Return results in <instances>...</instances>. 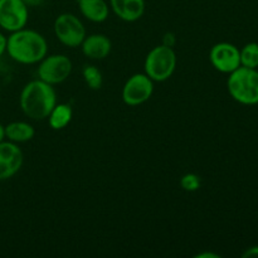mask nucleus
Wrapping results in <instances>:
<instances>
[{
    "instance_id": "obj_18",
    "label": "nucleus",
    "mask_w": 258,
    "mask_h": 258,
    "mask_svg": "<svg viewBox=\"0 0 258 258\" xmlns=\"http://www.w3.org/2000/svg\"><path fill=\"white\" fill-rule=\"evenodd\" d=\"M180 186L183 190L193 193V191L199 190L202 186V179L198 174L196 173H186L180 178Z\"/></svg>"
},
{
    "instance_id": "obj_2",
    "label": "nucleus",
    "mask_w": 258,
    "mask_h": 258,
    "mask_svg": "<svg viewBox=\"0 0 258 258\" xmlns=\"http://www.w3.org/2000/svg\"><path fill=\"white\" fill-rule=\"evenodd\" d=\"M7 52L15 62L35 64L47 55L48 44L40 33L23 28L8 37Z\"/></svg>"
},
{
    "instance_id": "obj_3",
    "label": "nucleus",
    "mask_w": 258,
    "mask_h": 258,
    "mask_svg": "<svg viewBox=\"0 0 258 258\" xmlns=\"http://www.w3.org/2000/svg\"><path fill=\"white\" fill-rule=\"evenodd\" d=\"M227 88L237 102L242 105H258V71L241 66L229 73Z\"/></svg>"
},
{
    "instance_id": "obj_1",
    "label": "nucleus",
    "mask_w": 258,
    "mask_h": 258,
    "mask_svg": "<svg viewBox=\"0 0 258 258\" xmlns=\"http://www.w3.org/2000/svg\"><path fill=\"white\" fill-rule=\"evenodd\" d=\"M19 102L20 108L27 117L42 121L49 116L57 103V93L52 85L38 78L23 87Z\"/></svg>"
},
{
    "instance_id": "obj_19",
    "label": "nucleus",
    "mask_w": 258,
    "mask_h": 258,
    "mask_svg": "<svg viewBox=\"0 0 258 258\" xmlns=\"http://www.w3.org/2000/svg\"><path fill=\"white\" fill-rule=\"evenodd\" d=\"M175 42H176V38L173 33H166V34L164 35V38H163L164 45H168V47L173 48L174 44H175Z\"/></svg>"
},
{
    "instance_id": "obj_13",
    "label": "nucleus",
    "mask_w": 258,
    "mask_h": 258,
    "mask_svg": "<svg viewBox=\"0 0 258 258\" xmlns=\"http://www.w3.org/2000/svg\"><path fill=\"white\" fill-rule=\"evenodd\" d=\"M81 14L92 23L105 22L110 14V8L105 0H78Z\"/></svg>"
},
{
    "instance_id": "obj_11",
    "label": "nucleus",
    "mask_w": 258,
    "mask_h": 258,
    "mask_svg": "<svg viewBox=\"0 0 258 258\" xmlns=\"http://www.w3.org/2000/svg\"><path fill=\"white\" fill-rule=\"evenodd\" d=\"M81 48H82V53L87 58L101 60L108 57L111 49H112V43H111L110 38L98 33V34L86 35Z\"/></svg>"
},
{
    "instance_id": "obj_15",
    "label": "nucleus",
    "mask_w": 258,
    "mask_h": 258,
    "mask_svg": "<svg viewBox=\"0 0 258 258\" xmlns=\"http://www.w3.org/2000/svg\"><path fill=\"white\" fill-rule=\"evenodd\" d=\"M73 117L72 107L67 103H55L53 110L50 111L48 116V122L53 130H62L68 123L71 122Z\"/></svg>"
},
{
    "instance_id": "obj_16",
    "label": "nucleus",
    "mask_w": 258,
    "mask_h": 258,
    "mask_svg": "<svg viewBox=\"0 0 258 258\" xmlns=\"http://www.w3.org/2000/svg\"><path fill=\"white\" fill-rule=\"evenodd\" d=\"M241 66L247 68L258 67V43H248L239 50Z\"/></svg>"
},
{
    "instance_id": "obj_12",
    "label": "nucleus",
    "mask_w": 258,
    "mask_h": 258,
    "mask_svg": "<svg viewBox=\"0 0 258 258\" xmlns=\"http://www.w3.org/2000/svg\"><path fill=\"white\" fill-rule=\"evenodd\" d=\"M110 7L116 17L123 22L133 23L145 13V0H110Z\"/></svg>"
},
{
    "instance_id": "obj_24",
    "label": "nucleus",
    "mask_w": 258,
    "mask_h": 258,
    "mask_svg": "<svg viewBox=\"0 0 258 258\" xmlns=\"http://www.w3.org/2000/svg\"><path fill=\"white\" fill-rule=\"evenodd\" d=\"M5 140V133H4V126L0 123V141Z\"/></svg>"
},
{
    "instance_id": "obj_10",
    "label": "nucleus",
    "mask_w": 258,
    "mask_h": 258,
    "mask_svg": "<svg viewBox=\"0 0 258 258\" xmlns=\"http://www.w3.org/2000/svg\"><path fill=\"white\" fill-rule=\"evenodd\" d=\"M24 161L22 149L9 140L0 141V180H7L20 170Z\"/></svg>"
},
{
    "instance_id": "obj_20",
    "label": "nucleus",
    "mask_w": 258,
    "mask_h": 258,
    "mask_svg": "<svg viewBox=\"0 0 258 258\" xmlns=\"http://www.w3.org/2000/svg\"><path fill=\"white\" fill-rule=\"evenodd\" d=\"M243 258H252V257H258V246H253L247 248L246 251L242 253Z\"/></svg>"
},
{
    "instance_id": "obj_7",
    "label": "nucleus",
    "mask_w": 258,
    "mask_h": 258,
    "mask_svg": "<svg viewBox=\"0 0 258 258\" xmlns=\"http://www.w3.org/2000/svg\"><path fill=\"white\" fill-rule=\"evenodd\" d=\"M154 93V81L146 73L133 75L122 87V101L127 106H140L150 100Z\"/></svg>"
},
{
    "instance_id": "obj_14",
    "label": "nucleus",
    "mask_w": 258,
    "mask_h": 258,
    "mask_svg": "<svg viewBox=\"0 0 258 258\" xmlns=\"http://www.w3.org/2000/svg\"><path fill=\"white\" fill-rule=\"evenodd\" d=\"M5 139L12 143L20 144L30 141L35 135V130L30 123L24 121H13L4 126Z\"/></svg>"
},
{
    "instance_id": "obj_23",
    "label": "nucleus",
    "mask_w": 258,
    "mask_h": 258,
    "mask_svg": "<svg viewBox=\"0 0 258 258\" xmlns=\"http://www.w3.org/2000/svg\"><path fill=\"white\" fill-rule=\"evenodd\" d=\"M27 7H39L44 3V0H23Z\"/></svg>"
},
{
    "instance_id": "obj_8",
    "label": "nucleus",
    "mask_w": 258,
    "mask_h": 258,
    "mask_svg": "<svg viewBox=\"0 0 258 258\" xmlns=\"http://www.w3.org/2000/svg\"><path fill=\"white\" fill-rule=\"evenodd\" d=\"M28 15V7L23 0H0V27L7 32L25 28Z\"/></svg>"
},
{
    "instance_id": "obj_6",
    "label": "nucleus",
    "mask_w": 258,
    "mask_h": 258,
    "mask_svg": "<svg viewBox=\"0 0 258 258\" xmlns=\"http://www.w3.org/2000/svg\"><path fill=\"white\" fill-rule=\"evenodd\" d=\"M72 68V60L67 55H45L38 66V77L52 86L59 85L70 77Z\"/></svg>"
},
{
    "instance_id": "obj_9",
    "label": "nucleus",
    "mask_w": 258,
    "mask_h": 258,
    "mask_svg": "<svg viewBox=\"0 0 258 258\" xmlns=\"http://www.w3.org/2000/svg\"><path fill=\"white\" fill-rule=\"evenodd\" d=\"M209 60L217 71L222 73H232L241 67L239 49L228 42L217 43L209 52Z\"/></svg>"
},
{
    "instance_id": "obj_5",
    "label": "nucleus",
    "mask_w": 258,
    "mask_h": 258,
    "mask_svg": "<svg viewBox=\"0 0 258 258\" xmlns=\"http://www.w3.org/2000/svg\"><path fill=\"white\" fill-rule=\"evenodd\" d=\"M53 29L57 39L70 48L81 47L87 35L83 23L72 13L58 15L53 24Z\"/></svg>"
},
{
    "instance_id": "obj_22",
    "label": "nucleus",
    "mask_w": 258,
    "mask_h": 258,
    "mask_svg": "<svg viewBox=\"0 0 258 258\" xmlns=\"http://www.w3.org/2000/svg\"><path fill=\"white\" fill-rule=\"evenodd\" d=\"M196 258H221V254L214 253V252H201V253L196 254Z\"/></svg>"
},
{
    "instance_id": "obj_4",
    "label": "nucleus",
    "mask_w": 258,
    "mask_h": 258,
    "mask_svg": "<svg viewBox=\"0 0 258 258\" xmlns=\"http://www.w3.org/2000/svg\"><path fill=\"white\" fill-rule=\"evenodd\" d=\"M176 68V53L168 45H156L148 53L144 62V71L154 82L168 81Z\"/></svg>"
},
{
    "instance_id": "obj_21",
    "label": "nucleus",
    "mask_w": 258,
    "mask_h": 258,
    "mask_svg": "<svg viewBox=\"0 0 258 258\" xmlns=\"http://www.w3.org/2000/svg\"><path fill=\"white\" fill-rule=\"evenodd\" d=\"M7 40L8 38L3 33H0V57L7 52Z\"/></svg>"
},
{
    "instance_id": "obj_17",
    "label": "nucleus",
    "mask_w": 258,
    "mask_h": 258,
    "mask_svg": "<svg viewBox=\"0 0 258 258\" xmlns=\"http://www.w3.org/2000/svg\"><path fill=\"white\" fill-rule=\"evenodd\" d=\"M83 80H85L86 85L91 88V90H100L102 87L103 77L101 71L98 70L96 66H85L82 71Z\"/></svg>"
}]
</instances>
